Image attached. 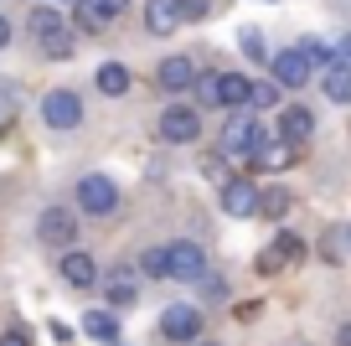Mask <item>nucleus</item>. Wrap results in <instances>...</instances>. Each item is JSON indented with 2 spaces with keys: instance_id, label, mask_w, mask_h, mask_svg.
Here are the masks:
<instances>
[{
  "instance_id": "1",
  "label": "nucleus",
  "mask_w": 351,
  "mask_h": 346,
  "mask_svg": "<svg viewBox=\"0 0 351 346\" xmlns=\"http://www.w3.org/2000/svg\"><path fill=\"white\" fill-rule=\"evenodd\" d=\"M263 135H269V130H263V124L253 119L248 108H232V114H228V124H222V155H232V161H248V155H253V145H258Z\"/></svg>"
},
{
  "instance_id": "2",
  "label": "nucleus",
  "mask_w": 351,
  "mask_h": 346,
  "mask_svg": "<svg viewBox=\"0 0 351 346\" xmlns=\"http://www.w3.org/2000/svg\"><path fill=\"white\" fill-rule=\"evenodd\" d=\"M300 155H305V145L285 140V135H263V140L253 145L248 165H253V171H269V176H279V171H289V165H300Z\"/></svg>"
},
{
  "instance_id": "3",
  "label": "nucleus",
  "mask_w": 351,
  "mask_h": 346,
  "mask_svg": "<svg viewBox=\"0 0 351 346\" xmlns=\"http://www.w3.org/2000/svg\"><path fill=\"white\" fill-rule=\"evenodd\" d=\"M160 140H165V145H197V140H202V114H197V104H165V114H160Z\"/></svg>"
},
{
  "instance_id": "4",
  "label": "nucleus",
  "mask_w": 351,
  "mask_h": 346,
  "mask_svg": "<svg viewBox=\"0 0 351 346\" xmlns=\"http://www.w3.org/2000/svg\"><path fill=\"white\" fill-rule=\"evenodd\" d=\"M36 238L47 243V249H73L77 238V212L73 207H42V217H36Z\"/></svg>"
},
{
  "instance_id": "5",
  "label": "nucleus",
  "mask_w": 351,
  "mask_h": 346,
  "mask_svg": "<svg viewBox=\"0 0 351 346\" xmlns=\"http://www.w3.org/2000/svg\"><path fill=\"white\" fill-rule=\"evenodd\" d=\"M77 207H83L88 217H109L114 207H119V186H114V176H104V171L83 176V181H77Z\"/></svg>"
},
{
  "instance_id": "6",
  "label": "nucleus",
  "mask_w": 351,
  "mask_h": 346,
  "mask_svg": "<svg viewBox=\"0 0 351 346\" xmlns=\"http://www.w3.org/2000/svg\"><path fill=\"white\" fill-rule=\"evenodd\" d=\"M300 259H305V238H300V233H289V227H279L274 243L258 253V274H285V269H295Z\"/></svg>"
},
{
  "instance_id": "7",
  "label": "nucleus",
  "mask_w": 351,
  "mask_h": 346,
  "mask_svg": "<svg viewBox=\"0 0 351 346\" xmlns=\"http://www.w3.org/2000/svg\"><path fill=\"white\" fill-rule=\"evenodd\" d=\"M42 124L47 130H77L83 124V104H77L73 88H52L42 98Z\"/></svg>"
},
{
  "instance_id": "8",
  "label": "nucleus",
  "mask_w": 351,
  "mask_h": 346,
  "mask_svg": "<svg viewBox=\"0 0 351 346\" xmlns=\"http://www.w3.org/2000/svg\"><path fill=\"white\" fill-rule=\"evenodd\" d=\"M258 196H263V186H253L248 176H232V181L217 186V202L228 217H258Z\"/></svg>"
},
{
  "instance_id": "9",
  "label": "nucleus",
  "mask_w": 351,
  "mask_h": 346,
  "mask_svg": "<svg viewBox=\"0 0 351 346\" xmlns=\"http://www.w3.org/2000/svg\"><path fill=\"white\" fill-rule=\"evenodd\" d=\"M165 249H171V279H181V284L207 279V253H202V243L181 238V243H165Z\"/></svg>"
},
{
  "instance_id": "10",
  "label": "nucleus",
  "mask_w": 351,
  "mask_h": 346,
  "mask_svg": "<svg viewBox=\"0 0 351 346\" xmlns=\"http://www.w3.org/2000/svg\"><path fill=\"white\" fill-rule=\"evenodd\" d=\"M310 73H315V62H310L300 47H289V52H274V57H269V78H274L279 88H305Z\"/></svg>"
},
{
  "instance_id": "11",
  "label": "nucleus",
  "mask_w": 351,
  "mask_h": 346,
  "mask_svg": "<svg viewBox=\"0 0 351 346\" xmlns=\"http://www.w3.org/2000/svg\"><path fill=\"white\" fill-rule=\"evenodd\" d=\"M160 336L165 341H202V310L197 305H171V310H160Z\"/></svg>"
},
{
  "instance_id": "12",
  "label": "nucleus",
  "mask_w": 351,
  "mask_h": 346,
  "mask_svg": "<svg viewBox=\"0 0 351 346\" xmlns=\"http://www.w3.org/2000/svg\"><path fill=\"white\" fill-rule=\"evenodd\" d=\"M202 78V67L191 62V57H160V67H155V83L165 88V93H191Z\"/></svg>"
},
{
  "instance_id": "13",
  "label": "nucleus",
  "mask_w": 351,
  "mask_h": 346,
  "mask_svg": "<svg viewBox=\"0 0 351 346\" xmlns=\"http://www.w3.org/2000/svg\"><path fill=\"white\" fill-rule=\"evenodd\" d=\"M57 274H62V284H73V290H93V284L104 279V274H99V264L88 259V253H77V249H67V253H62Z\"/></svg>"
},
{
  "instance_id": "14",
  "label": "nucleus",
  "mask_w": 351,
  "mask_h": 346,
  "mask_svg": "<svg viewBox=\"0 0 351 346\" xmlns=\"http://www.w3.org/2000/svg\"><path fill=\"white\" fill-rule=\"evenodd\" d=\"M99 290H104V300H109L114 310H124V305L140 300V284H134V274H130V269H109V274L99 279Z\"/></svg>"
},
{
  "instance_id": "15",
  "label": "nucleus",
  "mask_w": 351,
  "mask_h": 346,
  "mask_svg": "<svg viewBox=\"0 0 351 346\" xmlns=\"http://www.w3.org/2000/svg\"><path fill=\"white\" fill-rule=\"evenodd\" d=\"M181 26V0H145V32L150 36H171Z\"/></svg>"
},
{
  "instance_id": "16",
  "label": "nucleus",
  "mask_w": 351,
  "mask_h": 346,
  "mask_svg": "<svg viewBox=\"0 0 351 346\" xmlns=\"http://www.w3.org/2000/svg\"><path fill=\"white\" fill-rule=\"evenodd\" d=\"M279 135H285V140H295V145H305L310 135H315V114H310L305 104L279 108Z\"/></svg>"
},
{
  "instance_id": "17",
  "label": "nucleus",
  "mask_w": 351,
  "mask_h": 346,
  "mask_svg": "<svg viewBox=\"0 0 351 346\" xmlns=\"http://www.w3.org/2000/svg\"><path fill=\"white\" fill-rule=\"evenodd\" d=\"M320 93H326L330 104L346 108V104H351V62H330L326 78H320Z\"/></svg>"
},
{
  "instance_id": "18",
  "label": "nucleus",
  "mask_w": 351,
  "mask_h": 346,
  "mask_svg": "<svg viewBox=\"0 0 351 346\" xmlns=\"http://www.w3.org/2000/svg\"><path fill=\"white\" fill-rule=\"evenodd\" d=\"M93 83H99L104 98H124V93H130V67H124V62H99Z\"/></svg>"
},
{
  "instance_id": "19",
  "label": "nucleus",
  "mask_w": 351,
  "mask_h": 346,
  "mask_svg": "<svg viewBox=\"0 0 351 346\" xmlns=\"http://www.w3.org/2000/svg\"><path fill=\"white\" fill-rule=\"evenodd\" d=\"M26 26H32V36H36V42H42V36H52V32H62V26H67V16H62V11H57L52 0H42V5H36V11H32V16H26Z\"/></svg>"
},
{
  "instance_id": "20",
  "label": "nucleus",
  "mask_w": 351,
  "mask_h": 346,
  "mask_svg": "<svg viewBox=\"0 0 351 346\" xmlns=\"http://www.w3.org/2000/svg\"><path fill=\"white\" fill-rule=\"evenodd\" d=\"M253 104V83L243 73H222V108H248Z\"/></svg>"
},
{
  "instance_id": "21",
  "label": "nucleus",
  "mask_w": 351,
  "mask_h": 346,
  "mask_svg": "<svg viewBox=\"0 0 351 346\" xmlns=\"http://www.w3.org/2000/svg\"><path fill=\"white\" fill-rule=\"evenodd\" d=\"M295 207V192L289 186H263V196H258V212L269 217V222H279V217Z\"/></svg>"
},
{
  "instance_id": "22",
  "label": "nucleus",
  "mask_w": 351,
  "mask_h": 346,
  "mask_svg": "<svg viewBox=\"0 0 351 346\" xmlns=\"http://www.w3.org/2000/svg\"><path fill=\"white\" fill-rule=\"evenodd\" d=\"M83 331L93 336V341H119V321H114V310H88L83 315Z\"/></svg>"
},
{
  "instance_id": "23",
  "label": "nucleus",
  "mask_w": 351,
  "mask_h": 346,
  "mask_svg": "<svg viewBox=\"0 0 351 346\" xmlns=\"http://www.w3.org/2000/svg\"><path fill=\"white\" fill-rule=\"evenodd\" d=\"M140 274L145 279H171V249H145L140 253Z\"/></svg>"
},
{
  "instance_id": "24",
  "label": "nucleus",
  "mask_w": 351,
  "mask_h": 346,
  "mask_svg": "<svg viewBox=\"0 0 351 346\" xmlns=\"http://www.w3.org/2000/svg\"><path fill=\"white\" fill-rule=\"evenodd\" d=\"M36 47H42V57H52V62H62V57H73V47H77V36H73V32H67V26H62V32H52V36H42V42H36Z\"/></svg>"
},
{
  "instance_id": "25",
  "label": "nucleus",
  "mask_w": 351,
  "mask_h": 346,
  "mask_svg": "<svg viewBox=\"0 0 351 346\" xmlns=\"http://www.w3.org/2000/svg\"><path fill=\"white\" fill-rule=\"evenodd\" d=\"M191 93H197V104H202V108H222V73H202Z\"/></svg>"
},
{
  "instance_id": "26",
  "label": "nucleus",
  "mask_w": 351,
  "mask_h": 346,
  "mask_svg": "<svg viewBox=\"0 0 351 346\" xmlns=\"http://www.w3.org/2000/svg\"><path fill=\"white\" fill-rule=\"evenodd\" d=\"M77 32H104V26H109V16L99 11V5H88V0H77Z\"/></svg>"
},
{
  "instance_id": "27",
  "label": "nucleus",
  "mask_w": 351,
  "mask_h": 346,
  "mask_svg": "<svg viewBox=\"0 0 351 346\" xmlns=\"http://www.w3.org/2000/svg\"><path fill=\"white\" fill-rule=\"evenodd\" d=\"M279 93H285V88H279L274 78H263V83H253V104H248V108H274Z\"/></svg>"
},
{
  "instance_id": "28",
  "label": "nucleus",
  "mask_w": 351,
  "mask_h": 346,
  "mask_svg": "<svg viewBox=\"0 0 351 346\" xmlns=\"http://www.w3.org/2000/svg\"><path fill=\"white\" fill-rule=\"evenodd\" d=\"M228 161L232 155H202V176H207V181H232V171H228Z\"/></svg>"
},
{
  "instance_id": "29",
  "label": "nucleus",
  "mask_w": 351,
  "mask_h": 346,
  "mask_svg": "<svg viewBox=\"0 0 351 346\" xmlns=\"http://www.w3.org/2000/svg\"><path fill=\"white\" fill-rule=\"evenodd\" d=\"M238 47L253 57V62H269V47H263V36L253 32V26H243V32H238Z\"/></svg>"
},
{
  "instance_id": "30",
  "label": "nucleus",
  "mask_w": 351,
  "mask_h": 346,
  "mask_svg": "<svg viewBox=\"0 0 351 346\" xmlns=\"http://www.w3.org/2000/svg\"><path fill=\"white\" fill-rule=\"evenodd\" d=\"M300 52H305L310 62H336V47L320 42V36H305V42H300Z\"/></svg>"
},
{
  "instance_id": "31",
  "label": "nucleus",
  "mask_w": 351,
  "mask_h": 346,
  "mask_svg": "<svg viewBox=\"0 0 351 346\" xmlns=\"http://www.w3.org/2000/svg\"><path fill=\"white\" fill-rule=\"evenodd\" d=\"M326 253L330 259H341V253H351V222H341L336 233H330V243H326Z\"/></svg>"
},
{
  "instance_id": "32",
  "label": "nucleus",
  "mask_w": 351,
  "mask_h": 346,
  "mask_svg": "<svg viewBox=\"0 0 351 346\" xmlns=\"http://www.w3.org/2000/svg\"><path fill=\"white\" fill-rule=\"evenodd\" d=\"M212 11V0H181V21H202Z\"/></svg>"
},
{
  "instance_id": "33",
  "label": "nucleus",
  "mask_w": 351,
  "mask_h": 346,
  "mask_svg": "<svg viewBox=\"0 0 351 346\" xmlns=\"http://www.w3.org/2000/svg\"><path fill=\"white\" fill-rule=\"evenodd\" d=\"M0 346H32V331H26V325H11V331H0Z\"/></svg>"
},
{
  "instance_id": "34",
  "label": "nucleus",
  "mask_w": 351,
  "mask_h": 346,
  "mask_svg": "<svg viewBox=\"0 0 351 346\" xmlns=\"http://www.w3.org/2000/svg\"><path fill=\"white\" fill-rule=\"evenodd\" d=\"M88 5H99V11H104V16H109V21H114V16H119V11H124V5H130V0H88Z\"/></svg>"
},
{
  "instance_id": "35",
  "label": "nucleus",
  "mask_w": 351,
  "mask_h": 346,
  "mask_svg": "<svg viewBox=\"0 0 351 346\" xmlns=\"http://www.w3.org/2000/svg\"><path fill=\"white\" fill-rule=\"evenodd\" d=\"M330 47H336V62H351V32H346V36H336Z\"/></svg>"
},
{
  "instance_id": "36",
  "label": "nucleus",
  "mask_w": 351,
  "mask_h": 346,
  "mask_svg": "<svg viewBox=\"0 0 351 346\" xmlns=\"http://www.w3.org/2000/svg\"><path fill=\"white\" fill-rule=\"evenodd\" d=\"M202 290H207V295H228V279H217V274H207V279H202Z\"/></svg>"
},
{
  "instance_id": "37",
  "label": "nucleus",
  "mask_w": 351,
  "mask_h": 346,
  "mask_svg": "<svg viewBox=\"0 0 351 346\" xmlns=\"http://www.w3.org/2000/svg\"><path fill=\"white\" fill-rule=\"evenodd\" d=\"M258 310H263L258 300H243V305H238V321H253V315H258Z\"/></svg>"
},
{
  "instance_id": "38",
  "label": "nucleus",
  "mask_w": 351,
  "mask_h": 346,
  "mask_svg": "<svg viewBox=\"0 0 351 346\" xmlns=\"http://www.w3.org/2000/svg\"><path fill=\"white\" fill-rule=\"evenodd\" d=\"M52 341H57V346H67V341H73V331H67L62 321H52Z\"/></svg>"
},
{
  "instance_id": "39",
  "label": "nucleus",
  "mask_w": 351,
  "mask_h": 346,
  "mask_svg": "<svg viewBox=\"0 0 351 346\" xmlns=\"http://www.w3.org/2000/svg\"><path fill=\"white\" fill-rule=\"evenodd\" d=\"M11 36H16V32H11V21L0 16V47H11Z\"/></svg>"
},
{
  "instance_id": "40",
  "label": "nucleus",
  "mask_w": 351,
  "mask_h": 346,
  "mask_svg": "<svg viewBox=\"0 0 351 346\" xmlns=\"http://www.w3.org/2000/svg\"><path fill=\"white\" fill-rule=\"evenodd\" d=\"M336 341H341V346H351V321L341 325V336H336Z\"/></svg>"
},
{
  "instance_id": "41",
  "label": "nucleus",
  "mask_w": 351,
  "mask_h": 346,
  "mask_svg": "<svg viewBox=\"0 0 351 346\" xmlns=\"http://www.w3.org/2000/svg\"><path fill=\"white\" fill-rule=\"evenodd\" d=\"M197 346H217V341H197Z\"/></svg>"
},
{
  "instance_id": "42",
  "label": "nucleus",
  "mask_w": 351,
  "mask_h": 346,
  "mask_svg": "<svg viewBox=\"0 0 351 346\" xmlns=\"http://www.w3.org/2000/svg\"><path fill=\"white\" fill-rule=\"evenodd\" d=\"M52 5H62V0H52ZM73 5H77V0H73Z\"/></svg>"
},
{
  "instance_id": "43",
  "label": "nucleus",
  "mask_w": 351,
  "mask_h": 346,
  "mask_svg": "<svg viewBox=\"0 0 351 346\" xmlns=\"http://www.w3.org/2000/svg\"><path fill=\"white\" fill-rule=\"evenodd\" d=\"M346 130H351V119H346Z\"/></svg>"
}]
</instances>
